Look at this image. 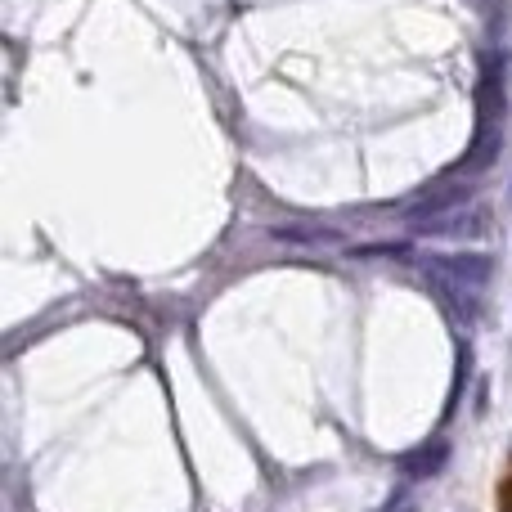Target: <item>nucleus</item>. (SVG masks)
I'll list each match as a JSON object with an SVG mask.
<instances>
[{"instance_id": "f257e3e1", "label": "nucleus", "mask_w": 512, "mask_h": 512, "mask_svg": "<svg viewBox=\"0 0 512 512\" xmlns=\"http://www.w3.org/2000/svg\"><path fill=\"white\" fill-rule=\"evenodd\" d=\"M499 512H512V468H508V477L499 481Z\"/></svg>"}]
</instances>
